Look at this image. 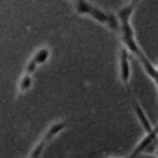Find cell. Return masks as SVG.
I'll use <instances>...</instances> for the list:
<instances>
[{"mask_svg": "<svg viewBox=\"0 0 158 158\" xmlns=\"http://www.w3.org/2000/svg\"><path fill=\"white\" fill-rule=\"evenodd\" d=\"M137 1H131L127 2L126 5H123L118 11H117V19L120 21V23H126V22H131V17L133 15L135 7L137 6Z\"/></svg>", "mask_w": 158, "mask_h": 158, "instance_id": "obj_5", "label": "cell"}, {"mask_svg": "<svg viewBox=\"0 0 158 158\" xmlns=\"http://www.w3.org/2000/svg\"><path fill=\"white\" fill-rule=\"evenodd\" d=\"M49 56H51V51L48 47H42L40 49H37L35 52V54L32 56V59L38 64V65H42L44 64L48 59H49Z\"/></svg>", "mask_w": 158, "mask_h": 158, "instance_id": "obj_6", "label": "cell"}, {"mask_svg": "<svg viewBox=\"0 0 158 158\" xmlns=\"http://www.w3.org/2000/svg\"><path fill=\"white\" fill-rule=\"evenodd\" d=\"M32 83H33L32 75L23 73L22 77L20 78V80H19V85H17V91H19V94H22V93H26L27 90H30L31 86H32Z\"/></svg>", "mask_w": 158, "mask_h": 158, "instance_id": "obj_7", "label": "cell"}, {"mask_svg": "<svg viewBox=\"0 0 158 158\" xmlns=\"http://www.w3.org/2000/svg\"><path fill=\"white\" fill-rule=\"evenodd\" d=\"M156 156H157V157H158V151H157V153H156Z\"/></svg>", "mask_w": 158, "mask_h": 158, "instance_id": "obj_10", "label": "cell"}, {"mask_svg": "<svg viewBox=\"0 0 158 158\" xmlns=\"http://www.w3.org/2000/svg\"><path fill=\"white\" fill-rule=\"evenodd\" d=\"M37 67H38V64H37L32 58H30V60L27 62V64H26V67H25V73L32 75V74L36 72Z\"/></svg>", "mask_w": 158, "mask_h": 158, "instance_id": "obj_8", "label": "cell"}, {"mask_svg": "<svg viewBox=\"0 0 158 158\" xmlns=\"http://www.w3.org/2000/svg\"><path fill=\"white\" fill-rule=\"evenodd\" d=\"M112 158H128V157H112Z\"/></svg>", "mask_w": 158, "mask_h": 158, "instance_id": "obj_9", "label": "cell"}, {"mask_svg": "<svg viewBox=\"0 0 158 158\" xmlns=\"http://www.w3.org/2000/svg\"><path fill=\"white\" fill-rule=\"evenodd\" d=\"M132 107H133L135 115H136V117H137V120H138L139 125H141V126H142V128L144 130V133H151L156 127H153V126H152V123H151V121H149L148 116L146 115V112H144V110L142 109L141 104H139L136 99H133V101H132Z\"/></svg>", "mask_w": 158, "mask_h": 158, "instance_id": "obj_3", "label": "cell"}, {"mask_svg": "<svg viewBox=\"0 0 158 158\" xmlns=\"http://www.w3.org/2000/svg\"><path fill=\"white\" fill-rule=\"evenodd\" d=\"M65 126H67L65 121H56V122H53V123L47 128L46 133L43 135V137H42L41 139H43V141L48 144L58 133H60V132L65 128Z\"/></svg>", "mask_w": 158, "mask_h": 158, "instance_id": "obj_4", "label": "cell"}, {"mask_svg": "<svg viewBox=\"0 0 158 158\" xmlns=\"http://www.w3.org/2000/svg\"><path fill=\"white\" fill-rule=\"evenodd\" d=\"M72 5L77 14L89 16L93 20H95L96 22L105 25L110 30L120 33V21L117 19V16H115L114 14L107 12V11L100 9L99 6L94 5L93 2H88V1H74V2H72Z\"/></svg>", "mask_w": 158, "mask_h": 158, "instance_id": "obj_1", "label": "cell"}, {"mask_svg": "<svg viewBox=\"0 0 158 158\" xmlns=\"http://www.w3.org/2000/svg\"><path fill=\"white\" fill-rule=\"evenodd\" d=\"M118 69H120V79L125 85H128L131 79V63H130V54L128 51L122 47L118 54Z\"/></svg>", "mask_w": 158, "mask_h": 158, "instance_id": "obj_2", "label": "cell"}]
</instances>
